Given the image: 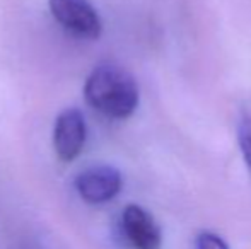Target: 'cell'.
Here are the masks:
<instances>
[{
	"label": "cell",
	"instance_id": "6da1fadb",
	"mask_svg": "<svg viewBox=\"0 0 251 249\" xmlns=\"http://www.w3.org/2000/svg\"><path fill=\"white\" fill-rule=\"evenodd\" d=\"M84 96L94 110L113 120L130 118L140 99L135 79L115 63H101L89 73Z\"/></svg>",
	"mask_w": 251,
	"mask_h": 249
},
{
	"label": "cell",
	"instance_id": "7a4b0ae2",
	"mask_svg": "<svg viewBox=\"0 0 251 249\" xmlns=\"http://www.w3.org/2000/svg\"><path fill=\"white\" fill-rule=\"evenodd\" d=\"M50 10L67 31L87 40H98L102 21L89 0H48Z\"/></svg>",
	"mask_w": 251,
	"mask_h": 249
},
{
	"label": "cell",
	"instance_id": "3957f363",
	"mask_svg": "<svg viewBox=\"0 0 251 249\" xmlns=\"http://www.w3.org/2000/svg\"><path fill=\"white\" fill-rule=\"evenodd\" d=\"M123 186L122 174L113 166H93L75 178V189L84 202L91 205L111 202Z\"/></svg>",
	"mask_w": 251,
	"mask_h": 249
},
{
	"label": "cell",
	"instance_id": "277c9868",
	"mask_svg": "<svg viewBox=\"0 0 251 249\" xmlns=\"http://www.w3.org/2000/svg\"><path fill=\"white\" fill-rule=\"evenodd\" d=\"M86 120L77 108H67L58 114L53 128V145L60 160L70 162L82 152L86 143Z\"/></svg>",
	"mask_w": 251,
	"mask_h": 249
},
{
	"label": "cell",
	"instance_id": "5b68a950",
	"mask_svg": "<svg viewBox=\"0 0 251 249\" xmlns=\"http://www.w3.org/2000/svg\"><path fill=\"white\" fill-rule=\"evenodd\" d=\"M122 232L132 249H161L162 234L155 219L140 205L125 206Z\"/></svg>",
	"mask_w": 251,
	"mask_h": 249
},
{
	"label": "cell",
	"instance_id": "8992f818",
	"mask_svg": "<svg viewBox=\"0 0 251 249\" xmlns=\"http://www.w3.org/2000/svg\"><path fill=\"white\" fill-rule=\"evenodd\" d=\"M238 143L246 164L251 169V103L241 108L238 120Z\"/></svg>",
	"mask_w": 251,
	"mask_h": 249
},
{
	"label": "cell",
	"instance_id": "52a82bcc",
	"mask_svg": "<svg viewBox=\"0 0 251 249\" xmlns=\"http://www.w3.org/2000/svg\"><path fill=\"white\" fill-rule=\"evenodd\" d=\"M197 249H229V244L222 239L219 234L210 232V230H203L197 236L195 239Z\"/></svg>",
	"mask_w": 251,
	"mask_h": 249
}]
</instances>
